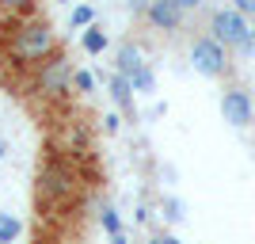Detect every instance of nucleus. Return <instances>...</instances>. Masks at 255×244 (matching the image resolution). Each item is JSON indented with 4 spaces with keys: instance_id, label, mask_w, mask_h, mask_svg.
I'll list each match as a JSON object with an SVG mask.
<instances>
[{
    "instance_id": "obj_11",
    "label": "nucleus",
    "mask_w": 255,
    "mask_h": 244,
    "mask_svg": "<svg viewBox=\"0 0 255 244\" xmlns=\"http://www.w3.org/2000/svg\"><path fill=\"white\" fill-rule=\"evenodd\" d=\"M19 218H11V214H0V244H11L15 237H19Z\"/></svg>"
},
{
    "instance_id": "obj_8",
    "label": "nucleus",
    "mask_w": 255,
    "mask_h": 244,
    "mask_svg": "<svg viewBox=\"0 0 255 244\" xmlns=\"http://www.w3.org/2000/svg\"><path fill=\"white\" fill-rule=\"evenodd\" d=\"M111 99L118 103V111H122V115L133 118V84H129V76H122V73L111 76Z\"/></svg>"
},
{
    "instance_id": "obj_4",
    "label": "nucleus",
    "mask_w": 255,
    "mask_h": 244,
    "mask_svg": "<svg viewBox=\"0 0 255 244\" xmlns=\"http://www.w3.org/2000/svg\"><path fill=\"white\" fill-rule=\"evenodd\" d=\"M73 76L76 73L69 69V61H65L61 53H53L46 65H38V80H34V84H38V92H42L46 99H61L65 92L73 88Z\"/></svg>"
},
{
    "instance_id": "obj_1",
    "label": "nucleus",
    "mask_w": 255,
    "mask_h": 244,
    "mask_svg": "<svg viewBox=\"0 0 255 244\" xmlns=\"http://www.w3.org/2000/svg\"><path fill=\"white\" fill-rule=\"evenodd\" d=\"M53 53H61L57 34H53V27L46 19H38V15H34V19H23L19 27H15V34H11V42H8V57L27 65V69L46 65Z\"/></svg>"
},
{
    "instance_id": "obj_22",
    "label": "nucleus",
    "mask_w": 255,
    "mask_h": 244,
    "mask_svg": "<svg viewBox=\"0 0 255 244\" xmlns=\"http://www.w3.org/2000/svg\"><path fill=\"white\" fill-rule=\"evenodd\" d=\"M103 126H107V134H115V130H118V115H107Z\"/></svg>"
},
{
    "instance_id": "obj_20",
    "label": "nucleus",
    "mask_w": 255,
    "mask_h": 244,
    "mask_svg": "<svg viewBox=\"0 0 255 244\" xmlns=\"http://www.w3.org/2000/svg\"><path fill=\"white\" fill-rule=\"evenodd\" d=\"M175 4H179L183 11H198V8H202V0H175Z\"/></svg>"
},
{
    "instance_id": "obj_18",
    "label": "nucleus",
    "mask_w": 255,
    "mask_h": 244,
    "mask_svg": "<svg viewBox=\"0 0 255 244\" xmlns=\"http://www.w3.org/2000/svg\"><path fill=\"white\" fill-rule=\"evenodd\" d=\"M236 11H244V15H255V0H233Z\"/></svg>"
},
{
    "instance_id": "obj_6",
    "label": "nucleus",
    "mask_w": 255,
    "mask_h": 244,
    "mask_svg": "<svg viewBox=\"0 0 255 244\" xmlns=\"http://www.w3.org/2000/svg\"><path fill=\"white\" fill-rule=\"evenodd\" d=\"M221 115H225V122H229V126L248 130V126L255 122V103H252V96H248L244 88H225V92H221Z\"/></svg>"
},
{
    "instance_id": "obj_23",
    "label": "nucleus",
    "mask_w": 255,
    "mask_h": 244,
    "mask_svg": "<svg viewBox=\"0 0 255 244\" xmlns=\"http://www.w3.org/2000/svg\"><path fill=\"white\" fill-rule=\"evenodd\" d=\"M4 153H8V145H4V138H0V160H4Z\"/></svg>"
},
{
    "instance_id": "obj_13",
    "label": "nucleus",
    "mask_w": 255,
    "mask_h": 244,
    "mask_svg": "<svg viewBox=\"0 0 255 244\" xmlns=\"http://www.w3.org/2000/svg\"><path fill=\"white\" fill-rule=\"evenodd\" d=\"M0 8L8 11V15H31L38 8V0H0Z\"/></svg>"
},
{
    "instance_id": "obj_5",
    "label": "nucleus",
    "mask_w": 255,
    "mask_h": 244,
    "mask_svg": "<svg viewBox=\"0 0 255 244\" xmlns=\"http://www.w3.org/2000/svg\"><path fill=\"white\" fill-rule=\"evenodd\" d=\"M76 195V176L65 164H46L38 172V199H73Z\"/></svg>"
},
{
    "instance_id": "obj_16",
    "label": "nucleus",
    "mask_w": 255,
    "mask_h": 244,
    "mask_svg": "<svg viewBox=\"0 0 255 244\" xmlns=\"http://www.w3.org/2000/svg\"><path fill=\"white\" fill-rule=\"evenodd\" d=\"M73 84L80 88V92H92V88H96V80H92V73H84V69H76V76H73Z\"/></svg>"
},
{
    "instance_id": "obj_12",
    "label": "nucleus",
    "mask_w": 255,
    "mask_h": 244,
    "mask_svg": "<svg viewBox=\"0 0 255 244\" xmlns=\"http://www.w3.org/2000/svg\"><path fill=\"white\" fill-rule=\"evenodd\" d=\"M129 84H133V92H152V88H156V76H152L149 65H141L137 73L129 76Z\"/></svg>"
},
{
    "instance_id": "obj_10",
    "label": "nucleus",
    "mask_w": 255,
    "mask_h": 244,
    "mask_svg": "<svg viewBox=\"0 0 255 244\" xmlns=\"http://www.w3.org/2000/svg\"><path fill=\"white\" fill-rule=\"evenodd\" d=\"M80 46H84V53H92V57L103 53L107 50V31L99 27V23H92V27L84 31V38H80Z\"/></svg>"
},
{
    "instance_id": "obj_15",
    "label": "nucleus",
    "mask_w": 255,
    "mask_h": 244,
    "mask_svg": "<svg viewBox=\"0 0 255 244\" xmlns=\"http://www.w3.org/2000/svg\"><path fill=\"white\" fill-rule=\"evenodd\" d=\"M92 23H96V11L88 8V4H80V8H73V27H92Z\"/></svg>"
},
{
    "instance_id": "obj_21",
    "label": "nucleus",
    "mask_w": 255,
    "mask_h": 244,
    "mask_svg": "<svg viewBox=\"0 0 255 244\" xmlns=\"http://www.w3.org/2000/svg\"><path fill=\"white\" fill-rule=\"evenodd\" d=\"M240 53H255V27H252V34H248V42L240 46Z\"/></svg>"
},
{
    "instance_id": "obj_3",
    "label": "nucleus",
    "mask_w": 255,
    "mask_h": 244,
    "mask_svg": "<svg viewBox=\"0 0 255 244\" xmlns=\"http://www.w3.org/2000/svg\"><path fill=\"white\" fill-rule=\"evenodd\" d=\"M210 34L225 50L240 53V46H244L248 34H252V23H248L244 11H236V8H217V11H210Z\"/></svg>"
},
{
    "instance_id": "obj_19",
    "label": "nucleus",
    "mask_w": 255,
    "mask_h": 244,
    "mask_svg": "<svg viewBox=\"0 0 255 244\" xmlns=\"http://www.w3.org/2000/svg\"><path fill=\"white\" fill-rule=\"evenodd\" d=\"M152 244H183V241H179V237H171V233H156Z\"/></svg>"
},
{
    "instance_id": "obj_17",
    "label": "nucleus",
    "mask_w": 255,
    "mask_h": 244,
    "mask_svg": "<svg viewBox=\"0 0 255 244\" xmlns=\"http://www.w3.org/2000/svg\"><path fill=\"white\" fill-rule=\"evenodd\" d=\"M149 4L152 0H129V11H133V15H149Z\"/></svg>"
},
{
    "instance_id": "obj_7",
    "label": "nucleus",
    "mask_w": 255,
    "mask_h": 244,
    "mask_svg": "<svg viewBox=\"0 0 255 244\" xmlns=\"http://www.w3.org/2000/svg\"><path fill=\"white\" fill-rule=\"evenodd\" d=\"M145 19H149L156 31L175 34V31H183V23H187V11H183L175 0H152V4H149V15H145Z\"/></svg>"
},
{
    "instance_id": "obj_9",
    "label": "nucleus",
    "mask_w": 255,
    "mask_h": 244,
    "mask_svg": "<svg viewBox=\"0 0 255 244\" xmlns=\"http://www.w3.org/2000/svg\"><path fill=\"white\" fill-rule=\"evenodd\" d=\"M141 65H145V61H141V50H137L133 42H122V46H118V53H115V73L133 76Z\"/></svg>"
},
{
    "instance_id": "obj_14",
    "label": "nucleus",
    "mask_w": 255,
    "mask_h": 244,
    "mask_svg": "<svg viewBox=\"0 0 255 244\" xmlns=\"http://www.w3.org/2000/svg\"><path fill=\"white\" fill-rule=\"evenodd\" d=\"M99 222H103V229H107L111 237H122V225H118V214H115V206H103Z\"/></svg>"
},
{
    "instance_id": "obj_2",
    "label": "nucleus",
    "mask_w": 255,
    "mask_h": 244,
    "mask_svg": "<svg viewBox=\"0 0 255 244\" xmlns=\"http://www.w3.org/2000/svg\"><path fill=\"white\" fill-rule=\"evenodd\" d=\"M191 65L210 80H221V76L233 73V61H229V50H225L213 34H198L191 42Z\"/></svg>"
}]
</instances>
